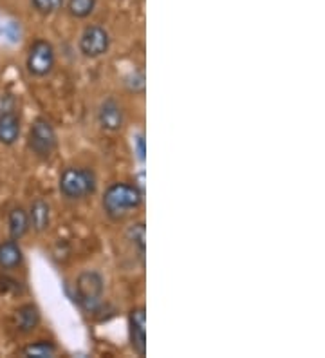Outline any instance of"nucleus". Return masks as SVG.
Instances as JSON below:
<instances>
[{
	"mask_svg": "<svg viewBox=\"0 0 325 358\" xmlns=\"http://www.w3.org/2000/svg\"><path fill=\"white\" fill-rule=\"evenodd\" d=\"M29 224L36 234L48 230L51 227V205L45 199H36L29 206Z\"/></svg>",
	"mask_w": 325,
	"mask_h": 358,
	"instance_id": "12",
	"label": "nucleus"
},
{
	"mask_svg": "<svg viewBox=\"0 0 325 358\" xmlns=\"http://www.w3.org/2000/svg\"><path fill=\"white\" fill-rule=\"evenodd\" d=\"M129 342L138 357L147 355V310L136 306L129 311Z\"/></svg>",
	"mask_w": 325,
	"mask_h": 358,
	"instance_id": "8",
	"label": "nucleus"
},
{
	"mask_svg": "<svg viewBox=\"0 0 325 358\" xmlns=\"http://www.w3.org/2000/svg\"><path fill=\"white\" fill-rule=\"evenodd\" d=\"M80 51L87 58H100L110 48V35L101 26H87L80 36Z\"/></svg>",
	"mask_w": 325,
	"mask_h": 358,
	"instance_id": "7",
	"label": "nucleus"
},
{
	"mask_svg": "<svg viewBox=\"0 0 325 358\" xmlns=\"http://www.w3.org/2000/svg\"><path fill=\"white\" fill-rule=\"evenodd\" d=\"M8 230L11 239L20 241L22 237H26L31 230L29 215L24 206H15L8 215Z\"/></svg>",
	"mask_w": 325,
	"mask_h": 358,
	"instance_id": "13",
	"label": "nucleus"
},
{
	"mask_svg": "<svg viewBox=\"0 0 325 358\" xmlns=\"http://www.w3.org/2000/svg\"><path fill=\"white\" fill-rule=\"evenodd\" d=\"M31 6L36 13L40 15H52L57 13L58 9H62L64 0H31Z\"/></svg>",
	"mask_w": 325,
	"mask_h": 358,
	"instance_id": "17",
	"label": "nucleus"
},
{
	"mask_svg": "<svg viewBox=\"0 0 325 358\" xmlns=\"http://www.w3.org/2000/svg\"><path fill=\"white\" fill-rule=\"evenodd\" d=\"M58 353V348L51 341H36L24 345L20 350L22 357L27 358H51Z\"/></svg>",
	"mask_w": 325,
	"mask_h": 358,
	"instance_id": "14",
	"label": "nucleus"
},
{
	"mask_svg": "<svg viewBox=\"0 0 325 358\" xmlns=\"http://www.w3.org/2000/svg\"><path fill=\"white\" fill-rule=\"evenodd\" d=\"M98 179L92 169L87 166H67L60 174L58 188L60 194L69 201H80L85 197H91L96 192Z\"/></svg>",
	"mask_w": 325,
	"mask_h": 358,
	"instance_id": "2",
	"label": "nucleus"
},
{
	"mask_svg": "<svg viewBox=\"0 0 325 358\" xmlns=\"http://www.w3.org/2000/svg\"><path fill=\"white\" fill-rule=\"evenodd\" d=\"M134 143H136V149H138L139 162L143 163L145 162V138H143V134H139L138 140H136Z\"/></svg>",
	"mask_w": 325,
	"mask_h": 358,
	"instance_id": "18",
	"label": "nucleus"
},
{
	"mask_svg": "<svg viewBox=\"0 0 325 358\" xmlns=\"http://www.w3.org/2000/svg\"><path fill=\"white\" fill-rule=\"evenodd\" d=\"M127 236H129L130 243L134 246H138L139 255L143 257L145 255V224L143 223H136L129 228L127 231Z\"/></svg>",
	"mask_w": 325,
	"mask_h": 358,
	"instance_id": "16",
	"label": "nucleus"
},
{
	"mask_svg": "<svg viewBox=\"0 0 325 358\" xmlns=\"http://www.w3.org/2000/svg\"><path fill=\"white\" fill-rule=\"evenodd\" d=\"M22 262H24V252H22L18 241H2V243H0V270H18V268L22 266Z\"/></svg>",
	"mask_w": 325,
	"mask_h": 358,
	"instance_id": "11",
	"label": "nucleus"
},
{
	"mask_svg": "<svg viewBox=\"0 0 325 358\" xmlns=\"http://www.w3.org/2000/svg\"><path fill=\"white\" fill-rule=\"evenodd\" d=\"M55 62H57V55H55V48L51 42L38 38L31 44L26 58L27 73L31 76H35V78L48 76L55 67Z\"/></svg>",
	"mask_w": 325,
	"mask_h": 358,
	"instance_id": "5",
	"label": "nucleus"
},
{
	"mask_svg": "<svg viewBox=\"0 0 325 358\" xmlns=\"http://www.w3.org/2000/svg\"><path fill=\"white\" fill-rule=\"evenodd\" d=\"M42 315L36 304H22L17 311H15V328L22 335H31L40 326Z\"/></svg>",
	"mask_w": 325,
	"mask_h": 358,
	"instance_id": "10",
	"label": "nucleus"
},
{
	"mask_svg": "<svg viewBox=\"0 0 325 358\" xmlns=\"http://www.w3.org/2000/svg\"><path fill=\"white\" fill-rule=\"evenodd\" d=\"M143 188L138 185L117 181L105 190L101 206L108 219L113 221H123L130 212H134L143 203Z\"/></svg>",
	"mask_w": 325,
	"mask_h": 358,
	"instance_id": "1",
	"label": "nucleus"
},
{
	"mask_svg": "<svg viewBox=\"0 0 325 358\" xmlns=\"http://www.w3.org/2000/svg\"><path fill=\"white\" fill-rule=\"evenodd\" d=\"M27 149L31 154L42 162H48L58 149V134L52 127V123L43 116H38L31 123L29 134H27Z\"/></svg>",
	"mask_w": 325,
	"mask_h": 358,
	"instance_id": "3",
	"label": "nucleus"
},
{
	"mask_svg": "<svg viewBox=\"0 0 325 358\" xmlns=\"http://www.w3.org/2000/svg\"><path fill=\"white\" fill-rule=\"evenodd\" d=\"M20 131L22 120L17 100L11 94H6V98H2V107H0V143L6 147L15 145L20 138Z\"/></svg>",
	"mask_w": 325,
	"mask_h": 358,
	"instance_id": "6",
	"label": "nucleus"
},
{
	"mask_svg": "<svg viewBox=\"0 0 325 358\" xmlns=\"http://www.w3.org/2000/svg\"><path fill=\"white\" fill-rule=\"evenodd\" d=\"M96 9V0H69L67 11L74 18H87Z\"/></svg>",
	"mask_w": 325,
	"mask_h": 358,
	"instance_id": "15",
	"label": "nucleus"
},
{
	"mask_svg": "<svg viewBox=\"0 0 325 358\" xmlns=\"http://www.w3.org/2000/svg\"><path fill=\"white\" fill-rule=\"evenodd\" d=\"M105 295V279L101 273L94 270L82 271L76 279V299L80 306L85 311L92 313L103 304Z\"/></svg>",
	"mask_w": 325,
	"mask_h": 358,
	"instance_id": "4",
	"label": "nucleus"
},
{
	"mask_svg": "<svg viewBox=\"0 0 325 358\" xmlns=\"http://www.w3.org/2000/svg\"><path fill=\"white\" fill-rule=\"evenodd\" d=\"M123 122H125V113H123L122 105L114 98H107L101 101L100 109H98V123L103 131L117 132L123 127Z\"/></svg>",
	"mask_w": 325,
	"mask_h": 358,
	"instance_id": "9",
	"label": "nucleus"
}]
</instances>
